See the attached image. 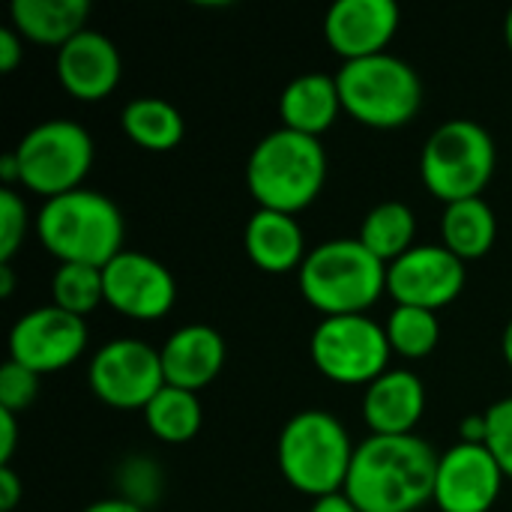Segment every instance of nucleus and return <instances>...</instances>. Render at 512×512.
Segmentation results:
<instances>
[{"label":"nucleus","instance_id":"6e6552de","mask_svg":"<svg viewBox=\"0 0 512 512\" xmlns=\"http://www.w3.org/2000/svg\"><path fill=\"white\" fill-rule=\"evenodd\" d=\"M93 153L96 147L90 132L66 117L36 123L12 150L18 162V183L45 201L81 189V180L93 165Z\"/></svg>","mask_w":512,"mask_h":512},{"label":"nucleus","instance_id":"423d86ee","mask_svg":"<svg viewBox=\"0 0 512 512\" xmlns=\"http://www.w3.org/2000/svg\"><path fill=\"white\" fill-rule=\"evenodd\" d=\"M342 108L372 129L408 126L423 105V81L417 69L384 51L360 60H345L336 72Z\"/></svg>","mask_w":512,"mask_h":512},{"label":"nucleus","instance_id":"b1692460","mask_svg":"<svg viewBox=\"0 0 512 512\" xmlns=\"http://www.w3.org/2000/svg\"><path fill=\"white\" fill-rule=\"evenodd\" d=\"M414 237H417V216L405 201L375 204L360 225V243L384 264H393L408 249H414Z\"/></svg>","mask_w":512,"mask_h":512},{"label":"nucleus","instance_id":"e433bc0d","mask_svg":"<svg viewBox=\"0 0 512 512\" xmlns=\"http://www.w3.org/2000/svg\"><path fill=\"white\" fill-rule=\"evenodd\" d=\"M15 291V273L12 264H0V297H12Z\"/></svg>","mask_w":512,"mask_h":512},{"label":"nucleus","instance_id":"20e7f679","mask_svg":"<svg viewBox=\"0 0 512 512\" xmlns=\"http://www.w3.org/2000/svg\"><path fill=\"white\" fill-rule=\"evenodd\" d=\"M303 300L324 318L366 315L387 288V264L378 261L360 237L318 243L297 270Z\"/></svg>","mask_w":512,"mask_h":512},{"label":"nucleus","instance_id":"f257e3e1","mask_svg":"<svg viewBox=\"0 0 512 512\" xmlns=\"http://www.w3.org/2000/svg\"><path fill=\"white\" fill-rule=\"evenodd\" d=\"M438 456L420 435H369L354 450L345 495L360 512H417L435 498Z\"/></svg>","mask_w":512,"mask_h":512},{"label":"nucleus","instance_id":"a878e982","mask_svg":"<svg viewBox=\"0 0 512 512\" xmlns=\"http://www.w3.org/2000/svg\"><path fill=\"white\" fill-rule=\"evenodd\" d=\"M387 339L393 354H402L408 360H423L438 348L441 339V324L438 315L429 309H417V306H396L384 324Z\"/></svg>","mask_w":512,"mask_h":512},{"label":"nucleus","instance_id":"1a4fd4ad","mask_svg":"<svg viewBox=\"0 0 512 512\" xmlns=\"http://www.w3.org/2000/svg\"><path fill=\"white\" fill-rule=\"evenodd\" d=\"M315 369L336 384H372L390 369L387 330L369 315L321 318L309 339Z\"/></svg>","mask_w":512,"mask_h":512},{"label":"nucleus","instance_id":"5701e85b","mask_svg":"<svg viewBox=\"0 0 512 512\" xmlns=\"http://www.w3.org/2000/svg\"><path fill=\"white\" fill-rule=\"evenodd\" d=\"M441 240L462 261H477L498 240V216L483 198L447 204L441 219Z\"/></svg>","mask_w":512,"mask_h":512},{"label":"nucleus","instance_id":"aec40b11","mask_svg":"<svg viewBox=\"0 0 512 512\" xmlns=\"http://www.w3.org/2000/svg\"><path fill=\"white\" fill-rule=\"evenodd\" d=\"M342 111L345 108H342L339 84L336 75L330 72H303L291 78L279 96L282 126L315 138H321V132H327Z\"/></svg>","mask_w":512,"mask_h":512},{"label":"nucleus","instance_id":"f8f14e48","mask_svg":"<svg viewBox=\"0 0 512 512\" xmlns=\"http://www.w3.org/2000/svg\"><path fill=\"white\" fill-rule=\"evenodd\" d=\"M465 282V261L453 255L444 243L414 246L402 258L387 264V291L396 306L438 312L462 294Z\"/></svg>","mask_w":512,"mask_h":512},{"label":"nucleus","instance_id":"9d476101","mask_svg":"<svg viewBox=\"0 0 512 512\" xmlns=\"http://www.w3.org/2000/svg\"><path fill=\"white\" fill-rule=\"evenodd\" d=\"M87 381L96 399L108 408L144 411L147 402L165 387L162 357L138 339H111L93 354Z\"/></svg>","mask_w":512,"mask_h":512},{"label":"nucleus","instance_id":"7ed1b4c3","mask_svg":"<svg viewBox=\"0 0 512 512\" xmlns=\"http://www.w3.org/2000/svg\"><path fill=\"white\" fill-rule=\"evenodd\" d=\"M327 183V150L321 138L294 129L267 132L249 153L246 186L258 207L279 213L306 210Z\"/></svg>","mask_w":512,"mask_h":512},{"label":"nucleus","instance_id":"0eeeda50","mask_svg":"<svg viewBox=\"0 0 512 512\" xmlns=\"http://www.w3.org/2000/svg\"><path fill=\"white\" fill-rule=\"evenodd\" d=\"M498 165L492 135L468 117L444 120L420 150L423 186L444 204L483 198Z\"/></svg>","mask_w":512,"mask_h":512},{"label":"nucleus","instance_id":"6ab92c4d","mask_svg":"<svg viewBox=\"0 0 512 512\" xmlns=\"http://www.w3.org/2000/svg\"><path fill=\"white\" fill-rule=\"evenodd\" d=\"M243 246L249 261L264 273H291L306 261V237L300 222L291 213L258 207L243 231Z\"/></svg>","mask_w":512,"mask_h":512},{"label":"nucleus","instance_id":"7c9ffc66","mask_svg":"<svg viewBox=\"0 0 512 512\" xmlns=\"http://www.w3.org/2000/svg\"><path fill=\"white\" fill-rule=\"evenodd\" d=\"M24 60V36L15 27H0V72L9 75Z\"/></svg>","mask_w":512,"mask_h":512},{"label":"nucleus","instance_id":"4c0bfd02","mask_svg":"<svg viewBox=\"0 0 512 512\" xmlns=\"http://www.w3.org/2000/svg\"><path fill=\"white\" fill-rule=\"evenodd\" d=\"M501 351H504V360L512 366V318L504 327V336H501Z\"/></svg>","mask_w":512,"mask_h":512},{"label":"nucleus","instance_id":"9b49d317","mask_svg":"<svg viewBox=\"0 0 512 512\" xmlns=\"http://www.w3.org/2000/svg\"><path fill=\"white\" fill-rule=\"evenodd\" d=\"M87 348V321L60 306H39L24 312L9 330V360L36 375L72 366Z\"/></svg>","mask_w":512,"mask_h":512},{"label":"nucleus","instance_id":"412c9836","mask_svg":"<svg viewBox=\"0 0 512 512\" xmlns=\"http://www.w3.org/2000/svg\"><path fill=\"white\" fill-rule=\"evenodd\" d=\"M87 15V0H12L9 6L12 27L24 39L57 48H63L72 36L84 30Z\"/></svg>","mask_w":512,"mask_h":512},{"label":"nucleus","instance_id":"f03ea898","mask_svg":"<svg viewBox=\"0 0 512 512\" xmlns=\"http://www.w3.org/2000/svg\"><path fill=\"white\" fill-rule=\"evenodd\" d=\"M36 237L60 264L105 267L123 252L126 222L114 198L81 186L39 207Z\"/></svg>","mask_w":512,"mask_h":512},{"label":"nucleus","instance_id":"72a5a7b5","mask_svg":"<svg viewBox=\"0 0 512 512\" xmlns=\"http://www.w3.org/2000/svg\"><path fill=\"white\" fill-rule=\"evenodd\" d=\"M309 512H360V510L351 504V498H348L345 492H336V495H327V498L312 501Z\"/></svg>","mask_w":512,"mask_h":512},{"label":"nucleus","instance_id":"bb28decb","mask_svg":"<svg viewBox=\"0 0 512 512\" xmlns=\"http://www.w3.org/2000/svg\"><path fill=\"white\" fill-rule=\"evenodd\" d=\"M51 297H54V306H60L63 312L87 318L90 312H96V306L105 303L102 267L60 264L51 279Z\"/></svg>","mask_w":512,"mask_h":512},{"label":"nucleus","instance_id":"dca6fc26","mask_svg":"<svg viewBox=\"0 0 512 512\" xmlns=\"http://www.w3.org/2000/svg\"><path fill=\"white\" fill-rule=\"evenodd\" d=\"M123 75L120 48L99 30L84 27L57 48V78L63 90L81 102H99L114 93Z\"/></svg>","mask_w":512,"mask_h":512},{"label":"nucleus","instance_id":"393cba45","mask_svg":"<svg viewBox=\"0 0 512 512\" xmlns=\"http://www.w3.org/2000/svg\"><path fill=\"white\" fill-rule=\"evenodd\" d=\"M150 432L165 444H186L201 432V402L198 393L165 384L144 408Z\"/></svg>","mask_w":512,"mask_h":512},{"label":"nucleus","instance_id":"c756f323","mask_svg":"<svg viewBox=\"0 0 512 512\" xmlns=\"http://www.w3.org/2000/svg\"><path fill=\"white\" fill-rule=\"evenodd\" d=\"M39 393V375L30 372L27 366L15 363V360H6L0 366V408L3 411H12V414H21L33 405Z\"/></svg>","mask_w":512,"mask_h":512},{"label":"nucleus","instance_id":"2f4dec72","mask_svg":"<svg viewBox=\"0 0 512 512\" xmlns=\"http://www.w3.org/2000/svg\"><path fill=\"white\" fill-rule=\"evenodd\" d=\"M21 495H24V486L18 474L12 471V465H0V512H15Z\"/></svg>","mask_w":512,"mask_h":512},{"label":"nucleus","instance_id":"ddd939ff","mask_svg":"<svg viewBox=\"0 0 512 512\" xmlns=\"http://www.w3.org/2000/svg\"><path fill=\"white\" fill-rule=\"evenodd\" d=\"M105 303L132 321H159L174 309L177 282L171 270L144 255L123 249L102 267Z\"/></svg>","mask_w":512,"mask_h":512},{"label":"nucleus","instance_id":"f704fd0d","mask_svg":"<svg viewBox=\"0 0 512 512\" xmlns=\"http://www.w3.org/2000/svg\"><path fill=\"white\" fill-rule=\"evenodd\" d=\"M81 512H144L138 504L126 501V498H105V501H96L90 507H84Z\"/></svg>","mask_w":512,"mask_h":512},{"label":"nucleus","instance_id":"a211bd4d","mask_svg":"<svg viewBox=\"0 0 512 512\" xmlns=\"http://www.w3.org/2000/svg\"><path fill=\"white\" fill-rule=\"evenodd\" d=\"M426 411V387L411 369H387L363 393V420L372 435H414Z\"/></svg>","mask_w":512,"mask_h":512},{"label":"nucleus","instance_id":"c85d7f7f","mask_svg":"<svg viewBox=\"0 0 512 512\" xmlns=\"http://www.w3.org/2000/svg\"><path fill=\"white\" fill-rule=\"evenodd\" d=\"M27 234V204L24 198L3 186L0 189V264H12V255L21 249Z\"/></svg>","mask_w":512,"mask_h":512},{"label":"nucleus","instance_id":"39448f33","mask_svg":"<svg viewBox=\"0 0 512 512\" xmlns=\"http://www.w3.org/2000/svg\"><path fill=\"white\" fill-rule=\"evenodd\" d=\"M354 450L342 420L324 408H306L282 426L276 462L288 486L318 501L345 492Z\"/></svg>","mask_w":512,"mask_h":512},{"label":"nucleus","instance_id":"cd10ccee","mask_svg":"<svg viewBox=\"0 0 512 512\" xmlns=\"http://www.w3.org/2000/svg\"><path fill=\"white\" fill-rule=\"evenodd\" d=\"M486 438L483 447L495 456L504 477L512 480V396L498 399L486 408Z\"/></svg>","mask_w":512,"mask_h":512},{"label":"nucleus","instance_id":"473e14b6","mask_svg":"<svg viewBox=\"0 0 512 512\" xmlns=\"http://www.w3.org/2000/svg\"><path fill=\"white\" fill-rule=\"evenodd\" d=\"M18 444V414L0 408V465H9Z\"/></svg>","mask_w":512,"mask_h":512},{"label":"nucleus","instance_id":"f3484780","mask_svg":"<svg viewBox=\"0 0 512 512\" xmlns=\"http://www.w3.org/2000/svg\"><path fill=\"white\" fill-rule=\"evenodd\" d=\"M225 339L210 324H186L168 336V342L159 348L165 384L183 387V390H204L216 381V375L225 366Z\"/></svg>","mask_w":512,"mask_h":512},{"label":"nucleus","instance_id":"2eb2a0df","mask_svg":"<svg viewBox=\"0 0 512 512\" xmlns=\"http://www.w3.org/2000/svg\"><path fill=\"white\" fill-rule=\"evenodd\" d=\"M402 21L396 0H336L324 15V39L342 60L384 54Z\"/></svg>","mask_w":512,"mask_h":512},{"label":"nucleus","instance_id":"4be33fe9","mask_svg":"<svg viewBox=\"0 0 512 512\" xmlns=\"http://www.w3.org/2000/svg\"><path fill=\"white\" fill-rule=\"evenodd\" d=\"M120 126L129 135V141H135L141 150L150 153H168L186 135L183 114L162 96H138L126 102L120 114Z\"/></svg>","mask_w":512,"mask_h":512},{"label":"nucleus","instance_id":"c9c22d12","mask_svg":"<svg viewBox=\"0 0 512 512\" xmlns=\"http://www.w3.org/2000/svg\"><path fill=\"white\" fill-rule=\"evenodd\" d=\"M0 180H3V186L18 183V162H15L12 153H6V156L0 159Z\"/></svg>","mask_w":512,"mask_h":512},{"label":"nucleus","instance_id":"58836bf2","mask_svg":"<svg viewBox=\"0 0 512 512\" xmlns=\"http://www.w3.org/2000/svg\"><path fill=\"white\" fill-rule=\"evenodd\" d=\"M504 39H507V45H510L512 51V6L510 12H507V21H504Z\"/></svg>","mask_w":512,"mask_h":512},{"label":"nucleus","instance_id":"4468645a","mask_svg":"<svg viewBox=\"0 0 512 512\" xmlns=\"http://www.w3.org/2000/svg\"><path fill=\"white\" fill-rule=\"evenodd\" d=\"M504 489V471L483 444L459 441L438 456L435 504L441 512H489Z\"/></svg>","mask_w":512,"mask_h":512}]
</instances>
